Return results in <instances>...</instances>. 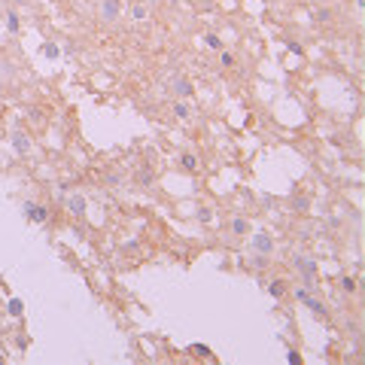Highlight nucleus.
Returning a JSON list of instances; mask_svg holds the SVG:
<instances>
[{
  "label": "nucleus",
  "instance_id": "30",
  "mask_svg": "<svg viewBox=\"0 0 365 365\" xmlns=\"http://www.w3.org/2000/svg\"><path fill=\"white\" fill-rule=\"evenodd\" d=\"M311 3H326V0H311Z\"/></svg>",
  "mask_w": 365,
  "mask_h": 365
},
{
  "label": "nucleus",
  "instance_id": "12",
  "mask_svg": "<svg viewBox=\"0 0 365 365\" xmlns=\"http://www.w3.org/2000/svg\"><path fill=\"white\" fill-rule=\"evenodd\" d=\"M283 292H286V283L283 280H271L268 283V295L271 299H283Z\"/></svg>",
  "mask_w": 365,
  "mask_h": 365
},
{
  "label": "nucleus",
  "instance_id": "21",
  "mask_svg": "<svg viewBox=\"0 0 365 365\" xmlns=\"http://www.w3.org/2000/svg\"><path fill=\"white\" fill-rule=\"evenodd\" d=\"M204 43H207L210 49H219V52H222V40L216 37V33H204Z\"/></svg>",
  "mask_w": 365,
  "mask_h": 365
},
{
  "label": "nucleus",
  "instance_id": "2",
  "mask_svg": "<svg viewBox=\"0 0 365 365\" xmlns=\"http://www.w3.org/2000/svg\"><path fill=\"white\" fill-rule=\"evenodd\" d=\"M292 268L299 271L301 277H316V262L307 259L304 253H295V256H292Z\"/></svg>",
  "mask_w": 365,
  "mask_h": 365
},
{
  "label": "nucleus",
  "instance_id": "27",
  "mask_svg": "<svg viewBox=\"0 0 365 365\" xmlns=\"http://www.w3.org/2000/svg\"><path fill=\"white\" fill-rule=\"evenodd\" d=\"M0 73H3V76H13L16 70H13V67H9V64H6L3 58H0Z\"/></svg>",
  "mask_w": 365,
  "mask_h": 365
},
{
  "label": "nucleus",
  "instance_id": "8",
  "mask_svg": "<svg viewBox=\"0 0 365 365\" xmlns=\"http://www.w3.org/2000/svg\"><path fill=\"white\" fill-rule=\"evenodd\" d=\"M301 304H304V307H307V311H311V314H316V316H326V304L319 301L316 295H304V301H301Z\"/></svg>",
  "mask_w": 365,
  "mask_h": 365
},
{
  "label": "nucleus",
  "instance_id": "7",
  "mask_svg": "<svg viewBox=\"0 0 365 365\" xmlns=\"http://www.w3.org/2000/svg\"><path fill=\"white\" fill-rule=\"evenodd\" d=\"M67 210H70L73 216H79V219H83V216H85V198L83 195H67Z\"/></svg>",
  "mask_w": 365,
  "mask_h": 365
},
{
  "label": "nucleus",
  "instance_id": "9",
  "mask_svg": "<svg viewBox=\"0 0 365 365\" xmlns=\"http://www.w3.org/2000/svg\"><path fill=\"white\" fill-rule=\"evenodd\" d=\"M247 232H253V228H249V219H244V216H234V219H232V234L244 237Z\"/></svg>",
  "mask_w": 365,
  "mask_h": 365
},
{
  "label": "nucleus",
  "instance_id": "10",
  "mask_svg": "<svg viewBox=\"0 0 365 365\" xmlns=\"http://www.w3.org/2000/svg\"><path fill=\"white\" fill-rule=\"evenodd\" d=\"M170 110H174V116H177V119H182V122H186V119L192 116L189 100H174V107H170Z\"/></svg>",
  "mask_w": 365,
  "mask_h": 365
},
{
  "label": "nucleus",
  "instance_id": "18",
  "mask_svg": "<svg viewBox=\"0 0 365 365\" xmlns=\"http://www.w3.org/2000/svg\"><path fill=\"white\" fill-rule=\"evenodd\" d=\"M43 55H46V58H49V61H55V58H58V55H61V49H58V46H55V43H46V46H43Z\"/></svg>",
  "mask_w": 365,
  "mask_h": 365
},
{
  "label": "nucleus",
  "instance_id": "1",
  "mask_svg": "<svg viewBox=\"0 0 365 365\" xmlns=\"http://www.w3.org/2000/svg\"><path fill=\"white\" fill-rule=\"evenodd\" d=\"M122 16V0H98V18L104 25H113Z\"/></svg>",
  "mask_w": 365,
  "mask_h": 365
},
{
  "label": "nucleus",
  "instance_id": "28",
  "mask_svg": "<svg viewBox=\"0 0 365 365\" xmlns=\"http://www.w3.org/2000/svg\"><path fill=\"white\" fill-rule=\"evenodd\" d=\"M286 359H289L292 365H301V356H299V353H295V350H289V353H286Z\"/></svg>",
  "mask_w": 365,
  "mask_h": 365
},
{
  "label": "nucleus",
  "instance_id": "6",
  "mask_svg": "<svg viewBox=\"0 0 365 365\" xmlns=\"http://www.w3.org/2000/svg\"><path fill=\"white\" fill-rule=\"evenodd\" d=\"M9 143H13V149L18 155H28L31 152V137L25 131H13V134H9Z\"/></svg>",
  "mask_w": 365,
  "mask_h": 365
},
{
  "label": "nucleus",
  "instance_id": "14",
  "mask_svg": "<svg viewBox=\"0 0 365 365\" xmlns=\"http://www.w3.org/2000/svg\"><path fill=\"white\" fill-rule=\"evenodd\" d=\"M249 265H253V268H259V271H265V268L271 265V256H262V253H256L253 259H249Z\"/></svg>",
  "mask_w": 365,
  "mask_h": 365
},
{
  "label": "nucleus",
  "instance_id": "29",
  "mask_svg": "<svg viewBox=\"0 0 365 365\" xmlns=\"http://www.w3.org/2000/svg\"><path fill=\"white\" fill-rule=\"evenodd\" d=\"M3 85H6V83H3V76H0V91H3Z\"/></svg>",
  "mask_w": 365,
  "mask_h": 365
},
{
  "label": "nucleus",
  "instance_id": "16",
  "mask_svg": "<svg viewBox=\"0 0 365 365\" xmlns=\"http://www.w3.org/2000/svg\"><path fill=\"white\" fill-rule=\"evenodd\" d=\"M329 18H332V9H326V6H316V9H314V21H319V25H326Z\"/></svg>",
  "mask_w": 365,
  "mask_h": 365
},
{
  "label": "nucleus",
  "instance_id": "20",
  "mask_svg": "<svg viewBox=\"0 0 365 365\" xmlns=\"http://www.w3.org/2000/svg\"><path fill=\"white\" fill-rule=\"evenodd\" d=\"M195 219H198V222H204V225H207V222L213 219V210H210V207H198V213H195Z\"/></svg>",
  "mask_w": 365,
  "mask_h": 365
},
{
  "label": "nucleus",
  "instance_id": "19",
  "mask_svg": "<svg viewBox=\"0 0 365 365\" xmlns=\"http://www.w3.org/2000/svg\"><path fill=\"white\" fill-rule=\"evenodd\" d=\"M152 170H140V174H137V186H152Z\"/></svg>",
  "mask_w": 365,
  "mask_h": 365
},
{
  "label": "nucleus",
  "instance_id": "24",
  "mask_svg": "<svg viewBox=\"0 0 365 365\" xmlns=\"http://www.w3.org/2000/svg\"><path fill=\"white\" fill-rule=\"evenodd\" d=\"M131 18H134V21H143V18H146V6H140V3L131 6Z\"/></svg>",
  "mask_w": 365,
  "mask_h": 365
},
{
  "label": "nucleus",
  "instance_id": "11",
  "mask_svg": "<svg viewBox=\"0 0 365 365\" xmlns=\"http://www.w3.org/2000/svg\"><path fill=\"white\" fill-rule=\"evenodd\" d=\"M180 167L192 174V170H198V158L192 155V152H182V155H180Z\"/></svg>",
  "mask_w": 365,
  "mask_h": 365
},
{
  "label": "nucleus",
  "instance_id": "15",
  "mask_svg": "<svg viewBox=\"0 0 365 365\" xmlns=\"http://www.w3.org/2000/svg\"><path fill=\"white\" fill-rule=\"evenodd\" d=\"M18 28H21L18 13H6V31H9V33H18Z\"/></svg>",
  "mask_w": 365,
  "mask_h": 365
},
{
  "label": "nucleus",
  "instance_id": "22",
  "mask_svg": "<svg viewBox=\"0 0 365 365\" xmlns=\"http://www.w3.org/2000/svg\"><path fill=\"white\" fill-rule=\"evenodd\" d=\"M189 353H195V356H210L213 350H210L207 344H192V347H189Z\"/></svg>",
  "mask_w": 365,
  "mask_h": 365
},
{
  "label": "nucleus",
  "instance_id": "13",
  "mask_svg": "<svg viewBox=\"0 0 365 365\" xmlns=\"http://www.w3.org/2000/svg\"><path fill=\"white\" fill-rule=\"evenodd\" d=\"M6 311H9V316H21V314H25V304H21V299H9Z\"/></svg>",
  "mask_w": 365,
  "mask_h": 365
},
{
  "label": "nucleus",
  "instance_id": "26",
  "mask_svg": "<svg viewBox=\"0 0 365 365\" xmlns=\"http://www.w3.org/2000/svg\"><path fill=\"white\" fill-rule=\"evenodd\" d=\"M219 61H222V67H234V55H232V52H222Z\"/></svg>",
  "mask_w": 365,
  "mask_h": 365
},
{
  "label": "nucleus",
  "instance_id": "23",
  "mask_svg": "<svg viewBox=\"0 0 365 365\" xmlns=\"http://www.w3.org/2000/svg\"><path fill=\"white\" fill-rule=\"evenodd\" d=\"M341 289L344 292H356V277H341Z\"/></svg>",
  "mask_w": 365,
  "mask_h": 365
},
{
  "label": "nucleus",
  "instance_id": "25",
  "mask_svg": "<svg viewBox=\"0 0 365 365\" xmlns=\"http://www.w3.org/2000/svg\"><path fill=\"white\" fill-rule=\"evenodd\" d=\"M286 49H289L292 55H304V46H301V43H295V40H286Z\"/></svg>",
  "mask_w": 365,
  "mask_h": 365
},
{
  "label": "nucleus",
  "instance_id": "3",
  "mask_svg": "<svg viewBox=\"0 0 365 365\" xmlns=\"http://www.w3.org/2000/svg\"><path fill=\"white\" fill-rule=\"evenodd\" d=\"M167 91H170V95H174L177 100H189L192 98V91H195V88H192V83H189V79H170V85H167Z\"/></svg>",
  "mask_w": 365,
  "mask_h": 365
},
{
  "label": "nucleus",
  "instance_id": "31",
  "mask_svg": "<svg viewBox=\"0 0 365 365\" xmlns=\"http://www.w3.org/2000/svg\"><path fill=\"white\" fill-rule=\"evenodd\" d=\"M16 3H18V6H21V3H28V0H16Z\"/></svg>",
  "mask_w": 365,
  "mask_h": 365
},
{
  "label": "nucleus",
  "instance_id": "5",
  "mask_svg": "<svg viewBox=\"0 0 365 365\" xmlns=\"http://www.w3.org/2000/svg\"><path fill=\"white\" fill-rule=\"evenodd\" d=\"M21 213H25L31 222H46V219H49V207H40V204H33V201L21 204Z\"/></svg>",
  "mask_w": 365,
  "mask_h": 365
},
{
  "label": "nucleus",
  "instance_id": "4",
  "mask_svg": "<svg viewBox=\"0 0 365 365\" xmlns=\"http://www.w3.org/2000/svg\"><path fill=\"white\" fill-rule=\"evenodd\" d=\"M253 249L256 253H262V256H271L274 253V241H271V234L268 232H253Z\"/></svg>",
  "mask_w": 365,
  "mask_h": 365
},
{
  "label": "nucleus",
  "instance_id": "17",
  "mask_svg": "<svg viewBox=\"0 0 365 365\" xmlns=\"http://www.w3.org/2000/svg\"><path fill=\"white\" fill-rule=\"evenodd\" d=\"M307 207H311V201H307L304 195H295V198H292V210H299V213H304Z\"/></svg>",
  "mask_w": 365,
  "mask_h": 365
}]
</instances>
